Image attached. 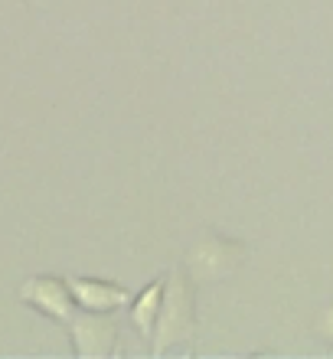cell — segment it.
<instances>
[{
	"label": "cell",
	"mask_w": 333,
	"mask_h": 359,
	"mask_svg": "<svg viewBox=\"0 0 333 359\" xmlns=\"http://www.w3.org/2000/svg\"><path fill=\"white\" fill-rule=\"evenodd\" d=\"M66 287L72 294V301H79L82 311H92V313H111L114 307L128 304V291L124 287L108 281H95V278H72Z\"/></svg>",
	"instance_id": "4"
},
{
	"label": "cell",
	"mask_w": 333,
	"mask_h": 359,
	"mask_svg": "<svg viewBox=\"0 0 333 359\" xmlns=\"http://www.w3.org/2000/svg\"><path fill=\"white\" fill-rule=\"evenodd\" d=\"M193 333V284L186 271H173L170 281H163L161 311H157V330H154V353L161 356L170 343Z\"/></svg>",
	"instance_id": "1"
},
{
	"label": "cell",
	"mask_w": 333,
	"mask_h": 359,
	"mask_svg": "<svg viewBox=\"0 0 333 359\" xmlns=\"http://www.w3.org/2000/svg\"><path fill=\"white\" fill-rule=\"evenodd\" d=\"M69 323H72V346H76L79 356L86 359L111 356L114 340H118V327H114L111 317L86 311L82 317H69Z\"/></svg>",
	"instance_id": "2"
},
{
	"label": "cell",
	"mask_w": 333,
	"mask_h": 359,
	"mask_svg": "<svg viewBox=\"0 0 333 359\" xmlns=\"http://www.w3.org/2000/svg\"><path fill=\"white\" fill-rule=\"evenodd\" d=\"M161 297H163V281L157 278L154 284H147L141 291V297L134 301L131 307V320L134 327L144 333V337H151L154 333V323H157V311H161Z\"/></svg>",
	"instance_id": "5"
},
{
	"label": "cell",
	"mask_w": 333,
	"mask_h": 359,
	"mask_svg": "<svg viewBox=\"0 0 333 359\" xmlns=\"http://www.w3.org/2000/svg\"><path fill=\"white\" fill-rule=\"evenodd\" d=\"M20 297L27 304H33L39 313L53 317V320H69L76 313L72 294H69L66 281H59V278H29L20 287Z\"/></svg>",
	"instance_id": "3"
}]
</instances>
